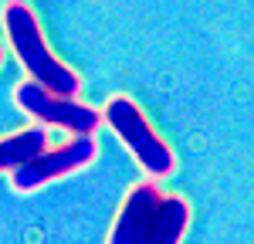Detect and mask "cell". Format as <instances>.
Returning <instances> with one entry per match:
<instances>
[{"mask_svg": "<svg viewBox=\"0 0 254 244\" xmlns=\"http://www.w3.org/2000/svg\"><path fill=\"white\" fill-rule=\"evenodd\" d=\"M190 224V203L163 193L153 180L136 183L119 207L109 244H180Z\"/></svg>", "mask_w": 254, "mask_h": 244, "instance_id": "1", "label": "cell"}, {"mask_svg": "<svg viewBox=\"0 0 254 244\" xmlns=\"http://www.w3.org/2000/svg\"><path fill=\"white\" fill-rule=\"evenodd\" d=\"M0 17H3L7 41H10L17 61L27 68V75L38 81V85H44V88L75 99L81 92V78L64 64V61H58L51 55V48H48V41L41 34V24H38V17H34V10H31L24 0H10V3L0 10Z\"/></svg>", "mask_w": 254, "mask_h": 244, "instance_id": "2", "label": "cell"}, {"mask_svg": "<svg viewBox=\"0 0 254 244\" xmlns=\"http://www.w3.org/2000/svg\"><path fill=\"white\" fill-rule=\"evenodd\" d=\"M102 122L126 142V149L136 156V163L146 170V177H170L176 166L173 149L163 142L156 129L146 122L142 109L129 95H112L102 109Z\"/></svg>", "mask_w": 254, "mask_h": 244, "instance_id": "3", "label": "cell"}, {"mask_svg": "<svg viewBox=\"0 0 254 244\" xmlns=\"http://www.w3.org/2000/svg\"><path fill=\"white\" fill-rule=\"evenodd\" d=\"M14 102H17L20 112L31 116L34 122L64 129L71 136H95V129L102 125V112L98 109L71 99V95H58V92L38 85L34 78L20 81L17 92H14Z\"/></svg>", "mask_w": 254, "mask_h": 244, "instance_id": "4", "label": "cell"}, {"mask_svg": "<svg viewBox=\"0 0 254 244\" xmlns=\"http://www.w3.org/2000/svg\"><path fill=\"white\" fill-rule=\"evenodd\" d=\"M95 156H98V146H95L92 136H71L68 142H61L55 149L48 146L34 160H27L24 166H17V170L10 173V186H14L17 193L41 190V186H48L51 180L68 177V173H75L81 166H88Z\"/></svg>", "mask_w": 254, "mask_h": 244, "instance_id": "5", "label": "cell"}, {"mask_svg": "<svg viewBox=\"0 0 254 244\" xmlns=\"http://www.w3.org/2000/svg\"><path fill=\"white\" fill-rule=\"evenodd\" d=\"M44 149H48V129L44 125H31V129L14 132V136H3L0 139V173H7V170L14 173L17 166L34 160Z\"/></svg>", "mask_w": 254, "mask_h": 244, "instance_id": "6", "label": "cell"}, {"mask_svg": "<svg viewBox=\"0 0 254 244\" xmlns=\"http://www.w3.org/2000/svg\"><path fill=\"white\" fill-rule=\"evenodd\" d=\"M0 61H3V48H0Z\"/></svg>", "mask_w": 254, "mask_h": 244, "instance_id": "7", "label": "cell"}]
</instances>
